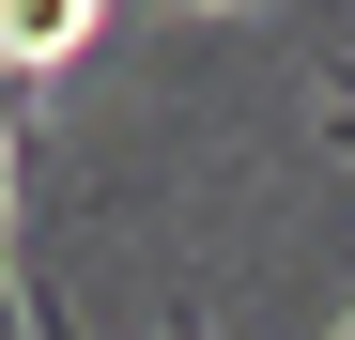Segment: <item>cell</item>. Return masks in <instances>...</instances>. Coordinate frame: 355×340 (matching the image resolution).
Here are the masks:
<instances>
[{"label":"cell","instance_id":"1","mask_svg":"<svg viewBox=\"0 0 355 340\" xmlns=\"http://www.w3.org/2000/svg\"><path fill=\"white\" fill-rule=\"evenodd\" d=\"M108 0H0V78H46V62H78Z\"/></svg>","mask_w":355,"mask_h":340},{"label":"cell","instance_id":"2","mask_svg":"<svg viewBox=\"0 0 355 340\" xmlns=\"http://www.w3.org/2000/svg\"><path fill=\"white\" fill-rule=\"evenodd\" d=\"M324 139H340V155H355V62H340V108H324Z\"/></svg>","mask_w":355,"mask_h":340},{"label":"cell","instance_id":"3","mask_svg":"<svg viewBox=\"0 0 355 340\" xmlns=\"http://www.w3.org/2000/svg\"><path fill=\"white\" fill-rule=\"evenodd\" d=\"M170 340H216V325H201V309H170Z\"/></svg>","mask_w":355,"mask_h":340},{"label":"cell","instance_id":"4","mask_svg":"<svg viewBox=\"0 0 355 340\" xmlns=\"http://www.w3.org/2000/svg\"><path fill=\"white\" fill-rule=\"evenodd\" d=\"M0 340H16V278H0Z\"/></svg>","mask_w":355,"mask_h":340},{"label":"cell","instance_id":"5","mask_svg":"<svg viewBox=\"0 0 355 340\" xmlns=\"http://www.w3.org/2000/svg\"><path fill=\"white\" fill-rule=\"evenodd\" d=\"M340 340H355V325H340Z\"/></svg>","mask_w":355,"mask_h":340}]
</instances>
